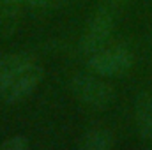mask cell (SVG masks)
<instances>
[{
    "mask_svg": "<svg viewBox=\"0 0 152 150\" xmlns=\"http://www.w3.org/2000/svg\"><path fill=\"white\" fill-rule=\"evenodd\" d=\"M21 11L16 0H0V39L11 37L20 25Z\"/></svg>",
    "mask_w": 152,
    "mask_h": 150,
    "instance_id": "6",
    "label": "cell"
},
{
    "mask_svg": "<svg viewBox=\"0 0 152 150\" xmlns=\"http://www.w3.org/2000/svg\"><path fill=\"white\" fill-rule=\"evenodd\" d=\"M133 53L126 46L103 48L90 55L88 69L101 78H115L126 74L133 66Z\"/></svg>",
    "mask_w": 152,
    "mask_h": 150,
    "instance_id": "2",
    "label": "cell"
},
{
    "mask_svg": "<svg viewBox=\"0 0 152 150\" xmlns=\"http://www.w3.org/2000/svg\"><path fill=\"white\" fill-rule=\"evenodd\" d=\"M115 27V16L113 11H110L108 7L99 9L88 21L81 41H80V50L85 55H92L99 50H103L106 46V42L110 41V36L113 32Z\"/></svg>",
    "mask_w": 152,
    "mask_h": 150,
    "instance_id": "4",
    "label": "cell"
},
{
    "mask_svg": "<svg viewBox=\"0 0 152 150\" xmlns=\"http://www.w3.org/2000/svg\"><path fill=\"white\" fill-rule=\"evenodd\" d=\"M80 147L85 150H106L113 147V134L106 129H92L81 136Z\"/></svg>",
    "mask_w": 152,
    "mask_h": 150,
    "instance_id": "7",
    "label": "cell"
},
{
    "mask_svg": "<svg viewBox=\"0 0 152 150\" xmlns=\"http://www.w3.org/2000/svg\"><path fill=\"white\" fill-rule=\"evenodd\" d=\"M27 147H28V140L23 138V136H12V138L5 140L0 145L2 150H23V149H27Z\"/></svg>",
    "mask_w": 152,
    "mask_h": 150,
    "instance_id": "8",
    "label": "cell"
},
{
    "mask_svg": "<svg viewBox=\"0 0 152 150\" xmlns=\"http://www.w3.org/2000/svg\"><path fill=\"white\" fill-rule=\"evenodd\" d=\"M134 120L138 134L143 140H152V94L140 92L134 101Z\"/></svg>",
    "mask_w": 152,
    "mask_h": 150,
    "instance_id": "5",
    "label": "cell"
},
{
    "mask_svg": "<svg viewBox=\"0 0 152 150\" xmlns=\"http://www.w3.org/2000/svg\"><path fill=\"white\" fill-rule=\"evenodd\" d=\"M71 90L75 95L85 103L87 106H92L96 110H104L113 101V88L110 83L101 79V76H87L76 74L71 79Z\"/></svg>",
    "mask_w": 152,
    "mask_h": 150,
    "instance_id": "3",
    "label": "cell"
},
{
    "mask_svg": "<svg viewBox=\"0 0 152 150\" xmlns=\"http://www.w3.org/2000/svg\"><path fill=\"white\" fill-rule=\"evenodd\" d=\"M20 5H44L51 0H16Z\"/></svg>",
    "mask_w": 152,
    "mask_h": 150,
    "instance_id": "9",
    "label": "cell"
},
{
    "mask_svg": "<svg viewBox=\"0 0 152 150\" xmlns=\"http://www.w3.org/2000/svg\"><path fill=\"white\" fill-rule=\"evenodd\" d=\"M42 76V67L28 55L14 53L4 57L0 60V99L5 103L27 99L39 87Z\"/></svg>",
    "mask_w": 152,
    "mask_h": 150,
    "instance_id": "1",
    "label": "cell"
}]
</instances>
